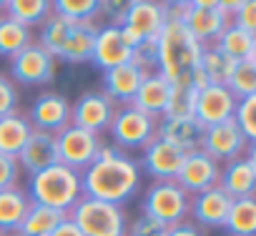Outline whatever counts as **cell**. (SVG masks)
I'll return each mask as SVG.
<instances>
[{
	"mask_svg": "<svg viewBox=\"0 0 256 236\" xmlns=\"http://www.w3.org/2000/svg\"><path fill=\"white\" fill-rule=\"evenodd\" d=\"M28 121L36 131H46L58 136L66 126H70V100L63 93L46 90L33 100Z\"/></svg>",
	"mask_w": 256,
	"mask_h": 236,
	"instance_id": "obj_12",
	"label": "cell"
},
{
	"mask_svg": "<svg viewBox=\"0 0 256 236\" xmlns=\"http://www.w3.org/2000/svg\"><path fill=\"white\" fill-rule=\"evenodd\" d=\"M0 236H3V234H0Z\"/></svg>",
	"mask_w": 256,
	"mask_h": 236,
	"instance_id": "obj_48",
	"label": "cell"
},
{
	"mask_svg": "<svg viewBox=\"0 0 256 236\" xmlns=\"http://www.w3.org/2000/svg\"><path fill=\"white\" fill-rule=\"evenodd\" d=\"M16 161H18V166H23L30 176H33V174H40V171H46V168H50V166H56V164H60V161H58V141H56V136L33 128V134L28 136V141H26V146L20 148V154H18Z\"/></svg>",
	"mask_w": 256,
	"mask_h": 236,
	"instance_id": "obj_17",
	"label": "cell"
},
{
	"mask_svg": "<svg viewBox=\"0 0 256 236\" xmlns=\"http://www.w3.org/2000/svg\"><path fill=\"white\" fill-rule=\"evenodd\" d=\"M68 218L78 226L83 236H126V214L120 206L96 201L88 196H80L76 206L68 211Z\"/></svg>",
	"mask_w": 256,
	"mask_h": 236,
	"instance_id": "obj_4",
	"label": "cell"
},
{
	"mask_svg": "<svg viewBox=\"0 0 256 236\" xmlns=\"http://www.w3.org/2000/svg\"><path fill=\"white\" fill-rule=\"evenodd\" d=\"M90 63H96V66L103 68V70L118 68V66H123V63H131V50H128L126 43L120 40L118 26H100V28L96 30Z\"/></svg>",
	"mask_w": 256,
	"mask_h": 236,
	"instance_id": "obj_19",
	"label": "cell"
},
{
	"mask_svg": "<svg viewBox=\"0 0 256 236\" xmlns=\"http://www.w3.org/2000/svg\"><path fill=\"white\" fill-rule=\"evenodd\" d=\"M234 198H228L221 186H211L201 194H196L191 198V208L188 214L194 216V221H198L201 226H224L226 221V214H228V206H231Z\"/></svg>",
	"mask_w": 256,
	"mask_h": 236,
	"instance_id": "obj_21",
	"label": "cell"
},
{
	"mask_svg": "<svg viewBox=\"0 0 256 236\" xmlns=\"http://www.w3.org/2000/svg\"><path fill=\"white\" fill-rule=\"evenodd\" d=\"M164 23H166V6L164 3H154V0H131L120 26L131 28L134 33H138L146 40V38H158Z\"/></svg>",
	"mask_w": 256,
	"mask_h": 236,
	"instance_id": "obj_18",
	"label": "cell"
},
{
	"mask_svg": "<svg viewBox=\"0 0 256 236\" xmlns=\"http://www.w3.org/2000/svg\"><path fill=\"white\" fill-rule=\"evenodd\" d=\"M148 73H144L138 66H134V63H123V66H118V68H110V70H103V93L116 103H131L134 100V96H136V90L141 88V83H144V78H146Z\"/></svg>",
	"mask_w": 256,
	"mask_h": 236,
	"instance_id": "obj_20",
	"label": "cell"
},
{
	"mask_svg": "<svg viewBox=\"0 0 256 236\" xmlns=\"http://www.w3.org/2000/svg\"><path fill=\"white\" fill-rule=\"evenodd\" d=\"M214 46L231 60H244V58L256 56V33H248V30L228 23L224 28V33L214 40Z\"/></svg>",
	"mask_w": 256,
	"mask_h": 236,
	"instance_id": "obj_26",
	"label": "cell"
},
{
	"mask_svg": "<svg viewBox=\"0 0 256 236\" xmlns=\"http://www.w3.org/2000/svg\"><path fill=\"white\" fill-rule=\"evenodd\" d=\"M231 23L244 28V30H248V33H256V3L254 0H241V6L234 13Z\"/></svg>",
	"mask_w": 256,
	"mask_h": 236,
	"instance_id": "obj_41",
	"label": "cell"
},
{
	"mask_svg": "<svg viewBox=\"0 0 256 236\" xmlns=\"http://www.w3.org/2000/svg\"><path fill=\"white\" fill-rule=\"evenodd\" d=\"M30 198L23 188L10 186L0 191V234H16L28 214Z\"/></svg>",
	"mask_w": 256,
	"mask_h": 236,
	"instance_id": "obj_24",
	"label": "cell"
},
{
	"mask_svg": "<svg viewBox=\"0 0 256 236\" xmlns=\"http://www.w3.org/2000/svg\"><path fill=\"white\" fill-rule=\"evenodd\" d=\"M226 88L231 90V96L236 100L241 98H248V96H256V56L251 58H244L236 63Z\"/></svg>",
	"mask_w": 256,
	"mask_h": 236,
	"instance_id": "obj_34",
	"label": "cell"
},
{
	"mask_svg": "<svg viewBox=\"0 0 256 236\" xmlns=\"http://www.w3.org/2000/svg\"><path fill=\"white\" fill-rule=\"evenodd\" d=\"M156 50H158L156 70L171 86H191V78H194V70L198 68L204 46L188 33V28L178 18H166V23L156 38Z\"/></svg>",
	"mask_w": 256,
	"mask_h": 236,
	"instance_id": "obj_2",
	"label": "cell"
},
{
	"mask_svg": "<svg viewBox=\"0 0 256 236\" xmlns=\"http://www.w3.org/2000/svg\"><path fill=\"white\" fill-rule=\"evenodd\" d=\"M53 13L73 23H93L98 16V0H56Z\"/></svg>",
	"mask_w": 256,
	"mask_h": 236,
	"instance_id": "obj_36",
	"label": "cell"
},
{
	"mask_svg": "<svg viewBox=\"0 0 256 236\" xmlns=\"http://www.w3.org/2000/svg\"><path fill=\"white\" fill-rule=\"evenodd\" d=\"M10 73L13 80L23 86H46L56 76V58L46 53L38 43H30L18 56L10 58Z\"/></svg>",
	"mask_w": 256,
	"mask_h": 236,
	"instance_id": "obj_11",
	"label": "cell"
},
{
	"mask_svg": "<svg viewBox=\"0 0 256 236\" xmlns=\"http://www.w3.org/2000/svg\"><path fill=\"white\" fill-rule=\"evenodd\" d=\"M68 214L66 211H58V208H50V206H43V204H33L28 206V214L20 224V234L23 236H48L60 221H66Z\"/></svg>",
	"mask_w": 256,
	"mask_h": 236,
	"instance_id": "obj_28",
	"label": "cell"
},
{
	"mask_svg": "<svg viewBox=\"0 0 256 236\" xmlns=\"http://www.w3.org/2000/svg\"><path fill=\"white\" fill-rule=\"evenodd\" d=\"M96 30H98L96 23H76L70 28L68 40H66V46H63L58 58L66 60V63H86V60H90Z\"/></svg>",
	"mask_w": 256,
	"mask_h": 236,
	"instance_id": "obj_27",
	"label": "cell"
},
{
	"mask_svg": "<svg viewBox=\"0 0 256 236\" xmlns=\"http://www.w3.org/2000/svg\"><path fill=\"white\" fill-rule=\"evenodd\" d=\"M248 146L251 144L244 138V134L236 126L234 118H228L224 124H216V126H206L201 131V144H198V148L206 156H211L216 164L218 161L228 164V161L244 156V151H248Z\"/></svg>",
	"mask_w": 256,
	"mask_h": 236,
	"instance_id": "obj_9",
	"label": "cell"
},
{
	"mask_svg": "<svg viewBox=\"0 0 256 236\" xmlns=\"http://www.w3.org/2000/svg\"><path fill=\"white\" fill-rule=\"evenodd\" d=\"M141 168L113 144H103L96 161L80 174V196L120 206L136 196Z\"/></svg>",
	"mask_w": 256,
	"mask_h": 236,
	"instance_id": "obj_1",
	"label": "cell"
},
{
	"mask_svg": "<svg viewBox=\"0 0 256 236\" xmlns=\"http://www.w3.org/2000/svg\"><path fill=\"white\" fill-rule=\"evenodd\" d=\"M224 228L231 236H254L256 234V201H254V196L231 201Z\"/></svg>",
	"mask_w": 256,
	"mask_h": 236,
	"instance_id": "obj_30",
	"label": "cell"
},
{
	"mask_svg": "<svg viewBox=\"0 0 256 236\" xmlns=\"http://www.w3.org/2000/svg\"><path fill=\"white\" fill-rule=\"evenodd\" d=\"M131 63L138 66L144 73H156V68H158L156 38H146V40H141V43L131 50Z\"/></svg>",
	"mask_w": 256,
	"mask_h": 236,
	"instance_id": "obj_38",
	"label": "cell"
},
{
	"mask_svg": "<svg viewBox=\"0 0 256 236\" xmlns=\"http://www.w3.org/2000/svg\"><path fill=\"white\" fill-rule=\"evenodd\" d=\"M73 26H76L73 20H68V18H63V16L50 13V16L43 20L38 46H40L46 53H50L53 58H58V56H60V50H63V46H66V40H68V33H70V28H73Z\"/></svg>",
	"mask_w": 256,
	"mask_h": 236,
	"instance_id": "obj_32",
	"label": "cell"
},
{
	"mask_svg": "<svg viewBox=\"0 0 256 236\" xmlns=\"http://www.w3.org/2000/svg\"><path fill=\"white\" fill-rule=\"evenodd\" d=\"M178 20L188 28V33L201 46L216 40L224 33V28L231 23V18L224 13L218 0H188V3H181Z\"/></svg>",
	"mask_w": 256,
	"mask_h": 236,
	"instance_id": "obj_6",
	"label": "cell"
},
{
	"mask_svg": "<svg viewBox=\"0 0 256 236\" xmlns=\"http://www.w3.org/2000/svg\"><path fill=\"white\" fill-rule=\"evenodd\" d=\"M30 134H33V126L26 116H20V113L0 116V154L18 158V154L26 146Z\"/></svg>",
	"mask_w": 256,
	"mask_h": 236,
	"instance_id": "obj_25",
	"label": "cell"
},
{
	"mask_svg": "<svg viewBox=\"0 0 256 236\" xmlns=\"http://www.w3.org/2000/svg\"><path fill=\"white\" fill-rule=\"evenodd\" d=\"M201 126L194 118H161V124H156V138L171 144L174 148L188 154L196 151L201 144Z\"/></svg>",
	"mask_w": 256,
	"mask_h": 236,
	"instance_id": "obj_23",
	"label": "cell"
},
{
	"mask_svg": "<svg viewBox=\"0 0 256 236\" xmlns=\"http://www.w3.org/2000/svg\"><path fill=\"white\" fill-rule=\"evenodd\" d=\"M56 141H58V161L63 166H68L70 171H76V174L86 171L96 161V156L103 146L96 134H88V131H83L73 124L66 126L56 136Z\"/></svg>",
	"mask_w": 256,
	"mask_h": 236,
	"instance_id": "obj_8",
	"label": "cell"
},
{
	"mask_svg": "<svg viewBox=\"0 0 256 236\" xmlns=\"http://www.w3.org/2000/svg\"><path fill=\"white\" fill-rule=\"evenodd\" d=\"M108 131L116 141V148H144L156 136V118L134 106H123L113 113Z\"/></svg>",
	"mask_w": 256,
	"mask_h": 236,
	"instance_id": "obj_7",
	"label": "cell"
},
{
	"mask_svg": "<svg viewBox=\"0 0 256 236\" xmlns=\"http://www.w3.org/2000/svg\"><path fill=\"white\" fill-rule=\"evenodd\" d=\"M3 10L16 23L30 28V26H43V20L53 13V6L48 0H8V3H3Z\"/></svg>",
	"mask_w": 256,
	"mask_h": 236,
	"instance_id": "obj_31",
	"label": "cell"
},
{
	"mask_svg": "<svg viewBox=\"0 0 256 236\" xmlns=\"http://www.w3.org/2000/svg\"><path fill=\"white\" fill-rule=\"evenodd\" d=\"M196 90L191 86H171V96L161 118H194Z\"/></svg>",
	"mask_w": 256,
	"mask_h": 236,
	"instance_id": "obj_35",
	"label": "cell"
},
{
	"mask_svg": "<svg viewBox=\"0 0 256 236\" xmlns=\"http://www.w3.org/2000/svg\"><path fill=\"white\" fill-rule=\"evenodd\" d=\"M166 228L161 221H154L148 216H138L131 226L126 228V236H166Z\"/></svg>",
	"mask_w": 256,
	"mask_h": 236,
	"instance_id": "obj_39",
	"label": "cell"
},
{
	"mask_svg": "<svg viewBox=\"0 0 256 236\" xmlns=\"http://www.w3.org/2000/svg\"><path fill=\"white\" fill-rule=\"evenodd\" d=\"M218 174H221L218 164L211 156H206L201 148H196V151H188L184 156V164L178 168L176 184L188 196H196V194H201V191H206L211 186H218Z\"/></svg>",
	"mask_w": 256,
	"mask_h": 236,
	"instance_id": "obj_13",
	"label": "cell"
},
{
	"mask_svg": "<svg viewBox=\"0 0 256 236\" xmlns=\"http://www.w3.org/2000/svg\"><path fill=\"white\" fill-rule=\"evenodd\" d=\"M218 186L228 198H248L256 188V156L254 146H248L246 156H238L226 164V168L218 174Z\"/></svg>",
	"mask_w": 256,
	"mask_h": 236,
	"instance_id": "obj_15",
	"label": "cell"
},
{
	"mask_svg": "<svg viewBox=\"0 0 256 236\" xmlns=\"http://www.w3.org/2000/svg\"><path fill=\"white\" fill-rule=\"evenodd\" d=\"M234 121H236V126L241 128L244 138H246L248 144H254V138H256V96H248V98L236 100Z\"/></svg>",
	"mask_w": 256,
	"mask_h": 236,
	"instance_id": "obj_37",
	"label": "cell"
},
{
	"mask_svg": "<svg viewBox=\"0 0 256 236\" xmlns=\"http://www.w3.org/2000/svg\"><path fill=\"white\" fill-rule=\"evenodd\" d=\"M0 13H3V3H0Z\"/></svg>",
	"mask_w": 256,
	"mask_h": 236,
	"instance_id": "obj_47",
	"label": "cell"
},
{
	"mask_svg": "<svg viewBox=\"0 0 256 236\" xmlns=\"http://www.w3.org/2000/svg\"><path fill=\"white\" fill-rule=\"evenodd\" d=\"M234 110H236V98L226 86H206L196 93L194 121L201 128L228 121V118H234Z\"/></svg>",
	"mask_w": 256,
	"mask_h": 236,
	"instance_id": "obj_14",
	"label": "cell"
},
{
	"mask_svg": "<svg viewBox=\"0 0 256 236\" xmlns=\"http://www.w3.org/2000/svg\"><path fill=\"white\" fill-rule=\"evenodd\" d=\"M18 174H20L18 161H16L13 156L0 154V191H3V188H10V186H16Z\"/></svg>",
	"mask_w": 256,
	"mask_h": 236,
	"instance_id": "obj_43",
	"label": "cell"
},
{
	"mask_svg": "<svg viewBox=\"0 0 256 236\" xmlns=\"http://www.w3.org/2000/svg\"><path fill=\"white\" fill-rule=\"evenodd\" d=\"M238 60H231L228 56H224L216 46H204L201 50V60H198V70L204 73V78L208 80V86H226L234 68Z\"/></svg>",
	"mask_w": 256,
	"mask_h": 236,
	"instance_id": "obj_29",
	"label": "cell"
},
{
	"mask_svg": "<svg viewBox=\"0 0 256 236\" xmlns=\"http://www.w3.org/2000/svg\"><path fill=\"white\" fill-rule=\"evenodd\" d=\"M166 236H204L201 228L191 221H181V224H174L166 228Z\"/></svg>",
	"mask_w": 256,
	"mask_h": 236,
	"instance_id": "obj_44",
	"label": "cell"
},
{
	"mask_svg": "<svg viewBox=\"0 0 256 236\" xmlns=\"http://www.w3.org/2000/svg\"><path fill=\"white\" fill-rule=\"evenodd\" d=\"M168 96H171V83L156 70V73H148V76L144 78L141 88L136 90L134 100L128 103V106L144 110V113L151 116V118H161L164 110H166Z\"/></svg>",
	"mask_w": 256,
	"mask_h": 236,
	"instance_id": "obj_22",
	"label": "cell"
},
{
	"mask_svg": "<svg viewBox=\"0 0 256 236\" xmlns=\"http://www.w3.org/2000/svg\"><path fill=\"white\" fill-rule=\"evenodd\" d=\"M26 194L33 204H43L68 214L80 198V174L70 171L63 164H56L40 174H33Z\"/></svg>",
	"mask_w": 256,
	"mask_h": 236,
	"instance_id": "obj_3",
	"label": "cell"
},
{
	"mask_svg": "<svg viewBox=\"0 0 256 236\" xmlns=\"http://www.w3.org/2000/svg\"><path fill=\"white\" fill-rule=\"evenodd\" d=\"M113 113H116V103L103 90H86L76 100V106H70V124L98 136L110 126Z\"/></svg>",
	"mask_w": 256,
	"mask_h": 236,
	"instance_id": "obj_10",
	"label": "cell"
},
{
	"mask_svg": "<svg viewBox=\"0 0 256 236\" xmlns=\"http://www.w3.org/2000/svg\"><path fill=\"white\" fill-rule=\"evenodd\" d=\"M184 156H186L184 151H178L171 144H166V141H161V138L154 136L144 146L141 164H144V171L151 178H156V181H176L178 168L184 164Z\"/></svg>",
	"mask_w": 256,
	"mask_h": 236,
	"instance_id": "obj_16",
	"label": "cell"
},
{
	"mask_svg": "<svg viewBox=\"0 0 256 236\" xmlns=\"http://www.w3.org/2000/svg\"><path fill=\"white\" fill-rule=\"evenodd\" d=\"M126 8H128V0H98V16L103 13L110 20L108 26H120Z\"/></svg>",
	"mask_w": 256,
	"mask_h": 236,
	"instance_id": "obj_42",
	"label": "cell"
},
{
	"mask_svg": "<svg viewBox=\"0 0 256 236\" xmlns=\"http://www.w3.org/2000/svg\"><path fill=\"white\" fill-rule=\"evenodd\" d=\"M191 196L176 181H156L144 196V216L161 221L164 226L181 224L188 216Z\"/></svg>",
	"mask_w": 256,
	"mask_h": 236,
	"instance_id": "obj_5",
	"label": "cell"
},
{
	"mask_svg": "<svg viewBox=\"0 0 256 236\" xmlns=\"http://www.w3.org/2000/svg\"><path fill=\"white\" fill-rule=\"evenodd\" d=\"M16 106H18V90H16V83L0 73V116H8V113H16Z\"/></svg>",
	"mask_w": 256,
	"mask_h": 236,
	"instance_id": "obj_40",
	"label": "cell"
},
{
	"mask_svg": "<svg viewBox=\"0 0 256 236\" xmlns=\"http://www.w3.org/2000/svg\"><path fill=\"white\" fill-rule=\"evenodd\" d=\"M33 43V33L30 28L16 23L8 16H0V56L13 58L18 56L23 48H28Z\"/></svg>",
	"mask_w": 256,
	"mask_h": 236,
	"instance_id": "obj_33",
	"label": "cell"
},
{
	"mask_svg": "<svg viewBox=\"0 0 256 236\" xmlns=\"http://www.w3.org/2000/svg\"><path fill=\"white\" fill-rule=\"evenodd\" d=\"M48 236H83V234L78 231V226H76L70 218H66V221H60Z\"/></svg>",
	"mask_w": 256,
	"mask_h": 236,
	"instance_id": "obj_45",
	"label": "cell"
},
{
	"mask_svg": "<svg viewBox=\"0 0 256 236\" xmlns=\"http://www.w3.org/2000/svg\"><path fill=\"white\" fill-rule=\"evenodd\" d=\"M3 236H23L20 231H16V234H3Z\"/></svg>",
	"mask_w": 256,
	"mask_h": 236,
	"instance_id": "obj_46",
	"label": "cell"
}]
</instances>
